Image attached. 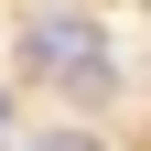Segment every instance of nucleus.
Segmentation results:
<instances>
[{
	"mask_svg": "<svg viewBox=\"0 0 151 151\" xmlns=\"http://www.w3.org/2000/svg\"><path fill=\"white\" fill-rule=\"evenodd\" d=\"M43 11H54V0H43Z\"/></svg>",
	"mask_w": 151,
	"mask_h": 151,
	"instance_id": "obj_4",
	"label": "nucleus"
},
{
	"mask_svg": "<svg viewBox=\"0 0 151 151\" xmlns=\"http://www.w3.org/2000/svg\"><path fill=\"white\" fill-rule=\"evenodd\" d=\"M22 76H43V86H65V97H108L119 86V43H108L86 11H32L22 22Z\"/></svg>",
	"mask_w": 151,
	"mask_h": 151,
	"instance_id": "obj_1",
	"label": "nucleus"
},
{
	"mask_svg": "<svg viewBox=\"0 0 151 151\" xmlns=\"http://www.w3.org/2000/svg\"><path fill=\"white\" fill-rule=\"evenodd\" d=\"M0 151H11V97H0Z\"/></svg>",
	"mask_w": 151,
	"mask_h": 151,
	"instance_id": "obj_3",
	"label": "nucleus"
},
{
	"mask_svg": "<svg viewBox=\"0 0 151 151\" xmlns=\"http://www.w3.org/2000/svg\"><path fill=\"white\" fill-rule=\"evenodd\" d=\"M32 151H97V140H86V129H43Z\"/></svg>",
	"mask_w": 151,
	"mask_h": 151,
	"instance_id": "obj_2",
	"label": "nucleus"
}]
</instances>
